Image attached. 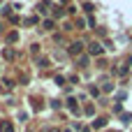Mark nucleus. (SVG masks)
Listing matches in <instances>:
<instances>
[{
  "label": "nucleus",
  "instance_id": "6ab92c4d",
  "mask_svg": "<svg viewBox=\"0 0 132 132\" xmlns=\"http://www.w3.org/2000/svg\"><path fill=\"white\" fill-rule=\"evenodd\" d=\"M84 9H86V12H88V14H90V12H93V9H95V7H93V5H90V2H86V5H84Z\"/></svg>",
  "mask_w": 132,
  "mask_h": 132
},
{
  "label": "nucleus",
  "instance_id": "20e7f679",
  "mask_svg": "<svg viewBox=\"0 0 132 132\" xmlns=\"http://www.w3.org/2000/svg\"><path fill=\"white\" fill-rule=\"evenodd\" d=\"M0 132H14V123L12 121H0Z\"/></svg>",
  "mask_w": 132,
  "mask_h": 132
},
{
  "label": "nucleus",
  "instance_id": "a211bd4d",
  "mask_svg": "<svg viewBox=\"0 0 132 132\" xmlns=\"http://www.w3.org/2000/svg\"><path fill=\"white\" fill-rule=\"evenodd\" d=\"M90 95H93V97H97V95H100V88H97V86H93V88H90Z\"/></svg>",
  "mask_w": 132,
  "mask_h": 132
},
{
  "label": "nucleus",
  "instance_id": "0eeeda50",
  "mask_svg": "<svg viewBox=\"0 0 132 132\" xmlns=\"http://www.w3.org/2000/svg\"><path fill=\"white\" fill-rule=\"evenodd\" d=\"M53 19H46V21H42V30H53Z\"/></svg>",
  "mask_w": 132,
  "mask_h": 132
},
{
  "label": "nucleus",
  "instance_id": "ddd939ff",
  "mask_svg": "<svg viewBox=\"0 0 132 132\" xmlns=\"http://www.w3.org/2000/svg\"><path fill=\"white\" fill-rule=\"evenodd\" d=\"M102 90H104V93H111V90H114V84H102Z\"/></svg>",
  "mask_w": 132,
  "mask_h": 132
},
{
  "label": "nucleus",
  "instance_id": "f257e3e1",
  "mask_svg": "<svg viewBox=\"0 0 132 132\" xmlns=\"http://www.w3.org/2000/svg\"><path fill=\"white\" fill-rule=\"evenodd\" d=\"M88 53H90V56H102V53H104V46H102L100 42H90V44H88Z\"/></svg>",
  "mask_w": 132,
  "mask_h": 132
},
{
  "label": "nucleus",
  "instance_id": "1a4fd4ad",
  "mask_svg": "<svg viewBox=\"0 0 132 132\" xmlns=\"http://www.w3.org/2000/svg\"><path fill=\"white\" fill-rule=\"evenodd\" d=\"M84 114L86 116H95V104H86L84 107Z\"/></svg>",
  "mask_w": 132,
  "mask_h": 132
},
{
  "label": "nucleus",
  "instance_id": "412c9836",
  "mask_svg": "<svg viewBox=\"0 0 132 132\" xmlns=\"http://www.w3.org/2000/svg\"><path fill=\"white\" fill-rule=\"evenodd\" d=\"M49 132H63V130H60V128H51Z\"/></svg>",
  "mask_w": 132,
  "mask_h": 132
},
{
  "label": "nucleus",
  "instance_id": "dca6fc26",
  "mask_svg": "<svg viewBox=\"0 0 132 132\" xmlns=\"http://www.w3.org/2000/svg\"><path fill=\"white\" fill-rule=\"evenodd\" d=\"M86 65H88V58H86V56H84V58H79V67H86Z\"/></svg>",
  "mask_w": 132,
  "mask_h": 132
},
{
  "label": "nucleus",
  "instance_id": "7ed1b4c3",
  "mask_svg": "<svg viewBox=\"0 0 132 132\" xmlns=\"http://www.w3.org/2000/svg\"><path fill=\"white\" fill-rule=\"evenodd\" d=\"M49 9H51V2H46V0L37 5V12H39L42 16H46V14H49Z\"/></svg>",
  "mask_w": 132,
  "mask_h": 132
},
{
  "label": "nucleus",
  "instance_id": "4be33fe9",
  "mask_svg": "<svg viewBox=\"0 0 132 132\" xmlns=\"http://www.w3.org/2000/svg\"><path fill=\"white\" fill-rule=\"evenodd\" d=\"M81 132H90V130H88V128H84V130H81Z\"/></svg>",
  "mask_w": 132,
  "mask_h": 132
},
{
  "label": "nucleus",
  "instance_id": "39448f33",
  "mask_svg": "<svg viewBox=\"0 0 132 132\" xmlns=\"http://www.w3.org/2000/svg\"><path fill=\"white\" fill-rule=\"evenodd\" d=\"M67 109H70L72 114H79V104H77L74 97H67Z\"/></svg>",
  "mask_w": 132,
  "mask_h": 132
},
{
  "label": "nucleus",
  "instance_id": "f8f14e48",
  "mask_svg": "<svg viewBox=\"0 0 132 132\" xmlns=\"http://www.w3.org/2000/svg\"><path fill=\"white\" fill-rule=\"evenodd\" d=\"M51 9H53V16H56V19L65 14V12H63V5H60V7H51Z\"/></svg>",
  "mask_w": 132,
  "mask_h": 132
},
{
  "label": "nucleus",
  "instance_id": "4468645a",
  "mask_svg": "<svg viewBox=\"0 0 132 132\" xmlns=\"http://www.w3.org/2000/svg\"><path fill=\"white\" fill-rule=\"evenodd\" d=\"M2 84H5V88H7V90H12V86H14V81H12V79H5Z\"/></svg>",
  "mask_w": 132,
  "mask_h": 132
},
{
  "label": "nucleus",
  "instance_id": "6e6552de",
  "mask_svg": "<svg viewBox=\"0 0 132 132\" xmlns=\"http://www.w3.org/2000/svg\"><path fill=\"white\" fill-rule=\"evenodd\" d=\"M16 39H19V32H16V30H12V32H7V42H9V44H14Z\"/></svg>",
  "mask_w": 132,
  "mask_h": 132
},
{
  "label": "nucleus",
  "instance_id": "9b49d317",
  "mask_svg": "<svg viewBox=\"0 0 132 132\" xmlns=\"http://www.w3.org/2000/svg\"><path fill=\"white\" fill-rule=\"evenodd\" d=\"M23 23H26V26H37V23H39V19H37V16H28Z\"/></svg>",
  "mask_w": 132,
  "mask_h": 132
},
{
  "label": "nucleus",
  "instance_id": "f3484780",
  "mask_svg": "<svg viewBox=\"0 0 132 132\" xmlns=\"http://www.w3.org/2000/svg\"><path fill=\"white\" fill-rule=\"evenodd\" d=\"M56 84H58V86H65V77L58 74V77H56Z\"/></svg>",
  "mask_w": 132,
  "mask_h": 132
},
{
  "label": "nucleus",
  "instance_id": "f03ea898",
  "mask_svg": "<svg viewBox=\"0 0 132 132\" xmlns=\"http://www.w3.org/2000/svg\"><path fill=\"white\" fill-rule=\"evenodd\" d=\"M81 51H84V44H81V42H72L70 49H67L70 56H81Z\"/></svg>",
  "mask_w": 132,
  "mask_h": 132
},
{
  "label": "nucleus",
  "instance_id": "2eb2a0df",
  "mask_svg": "<svg viewBox=\"0 0 132 132\" xmlns=\"http://www.w3.org/2000/svg\"><path fill=\"white\" fill-rule=\"evenodd\" d=\"M121 121H123V123H130V121H132V114H123Z\"/></svg>",
  "mask_w": 132,
  "mask_h": 132
},
{
  "label": "nucleus",
  "instance_id": "aec40b11",
  "mask_svg": "<svg viewBox=\"0 0 132 132\" xmlns=\"http://www.w3.org/2000/svg\"><path fill=\"white\" fill-rule=\"evenodd\" d=\"M39 67H49V58H42L39 60Z\"/></svg>",
  "mask_w": 132,
  "mask_h": 132
},
{
  "label": "nucleus",
  "instance_id": "9d476101",
  "mask_svg": "<svg viewBox=\"0 0 132 132\" xmlns=\"http://www.w3.org/2000/svg\"><path fill=\"white\" fill-rule=\"evenodd\" d=\"M107 125V118H97V121H93V128L95 130H100V128H104Z\"/></svg>",
  "mask_w": 132,
  "mask_h": 132
},
{
  "label": "nucleus",
  "instance_id": "423d86ee",
  "mask_svg": "<svg viewBox=\"0 0 132 132\" xmlns=\"http://www.w3.org/2000/svg\"><path fill=\"white\" fill-rule=\"evenodd\" d=\"M2 58H5V60H14V49H9V46L2 49Z\"/></svg>",
  "mask_w": 132,
  "mask_h": 132
}]
</instances>
